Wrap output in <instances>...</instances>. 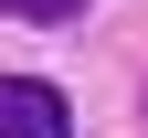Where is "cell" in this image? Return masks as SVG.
Returning a JSON list of instances; mask_svg holds the SVG:
<instances>
[{
  "label": "cell",
  "instance_id": "1",
  "mask_svg": "<svg viewBox=\"0 0 148 138\" xmlns=\"http://www.w3.org/2000/svg\"><path fill=\"white\" fill-rule=\"evenodd\" d=\"M0 138H74V106L42 74H11V85H0Z\"/></svg>",
  "mask_w": 148,
  "mask_h": 138
},
{
  "label": "cell",
  "instance_id": "2",
  "mask_svg": "<svg viewBox=\"0 0 148 138\" xmlns=\"http://www.w3.org/2000/svg\"><path fill=\"white\" fill-rule=\"evenodd\" d=\"M85 0H11V21H74Z\"/></svg>",
  "mask_w": 148,
  "mask_h": 138
}]
</instances>
